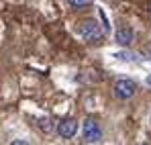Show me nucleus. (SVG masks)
<instances>
[{
  "mask_svg": "<svg viewBox=\"0 0 151 145\" xmlns=\"http://www.w3.org/2000/svg\"><path fill=\"white\" fill-rule=\"evenodd\" d=\"M80 35L84 37V41H88V43H92V45L100 43L102 37H104L100 25L96 23V21H92V19H88V21L80 23Z\"/></svg>",
  "mask_w": 151,
  "mask_h": 145,
  "instance_id": "f257e3e1",
  "label": "nucleus"
},
{
  "mask_svg": "<svg viewBox=\"0 0 151 145\" xmlns=\"http://www.w3.org/2000/svg\"><path fill=\"white\" fill-rule=\"evenodd\" d=\"M149 12H151V4H149Z\"/></svg>",
  "mask_w": 151,
  "mask_h": 145,
  "instance_id": "6e6552de",
  "label": "nucleus"
},
{
  "mask_svg": "<svg viewBox=\"0 0 151 145\" xmlns=\"http://www.w3.org/2000/svg\"><path fill=\"white\" fill-rule=\"evenodd\" d=\"M149 123H151V117H149Z\"/></svg>",
  "mask_w": 151,
  "mask_h": 145,
  "instance_id": "1a4fd4ad",
  "label": "nucleus"
},
{
  "mask_svg": "<svg viewBox=\"0 0 151 145\" xmlns=\"http://www.w3.org/2000/svg\"><path fill=\"white\" fill-rule=\"evenodd\" d=\"M133 31L131 29H119L116 31V35H114V39H116V43L119 45H123V47H129L131 43H133Z\"/></svg>",
  "mask_w": 151,
  "mask_h": 145,
  "instance_id": "39448f33",
  "label": "nucleus"
},
{
  "mask_svg": "<svg viewBox=\"0 0 151 145\" xmlns=\"http://www.w3.org/2000/svg\"><path fill=\"white\" fill-rule=\"evenodd\" d=\"M68 2H70V6H72V8L80 10V8H86V6H88L92 0H68Z\"/></svg>",
  "mask_w": 151,
  "mask_h": 145,
  "instance_id": "423d86ee",
  "label": "nucleus"
},
{
  "mask_svg": "<svg viewBox=\"0 0 151 145\" xmlns=\"http://www.w3.org/2000/svg\"><path fill=\"white\" fill-rule=\"evenodd\" d=\"M112 92H114V96L119 98V100H129L131 96H135V92H137V84H135L133 80H129V78H121V80L114 82Z\"/></svg>",
  "mask_w": 151,
  "mask_h": 145,
  "instance_id": "f03ea898",
  "label": "nucleus"
},
{
  "mask_svg": "<svg viewBox=\"0 0 151 145\" xmlns=\"http://www.w3.org/2000/svg\"><path fill=\"white\" fill-rule=\"evenodd\" d=\"M82 137L86 143H100L102 141V129L98 121L94 119H86L84 121V129H82Z\"/></svg>",
  "mask_w": 151,
  "mask_h": 145,
  "instance_id": "7ed1b4c3",
  "label": "nucleus"
},
{
  "mask_svg": "<svg viewBox=\"0 0 151 145\" xmlns=\"http://www.w3.org/2000/svg\"><path fill=\"white\" fill-rule=\"evenodd\" d=\"M76 131H78V123L74 119H65V121H61L57 125V133H59V137H63V139H72L76 135Z\"/></svg>",
  "mask_w": 151,
  "mask_h": 145,
  "instance_id": "20e7f679",
  "label": "nucleus"
},
{
  "mask_svg": "<svg viewBox=\"0 0 151 145\" xmlns=\"http://www.w3.org/2000/svg\"><path fill=\"white\" fill-rule=\"evenodd\" d=\"M147 84H149V86H151V76H149V78H147Z\"/></svg>",
  "mask_w": 151,
  "mask_h": 145,
  "instance_id": "0eeeda50",
  "label": "nucleus"
}]
</instances>
